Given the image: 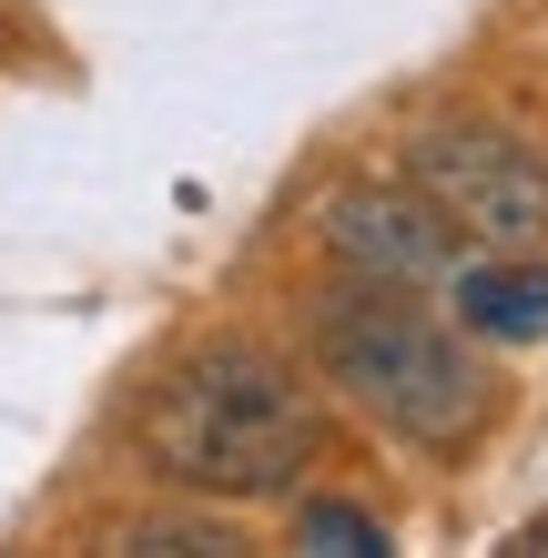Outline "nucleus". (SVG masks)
<instances>
[{"label": "nucleus", "instance_id": "4", "mask_svg": "<svg viewBox=\"0 0 548 558\" xmlns=\"http://www.w3.org/2000/svg\"><path fill=\"white\" fill-rule=\"evenodd\" d=\"M326 244L356 284H437L458 265V223H447L416 183H345L326 204Z\"/></svg>", "mask_w": 548, "mask_h": 558}, {"label": "nucleus", "instance_id": "2", "mask_svg": "<svg viewBox=\"0 0 548 558\" xmlns=\"http://www.w3.org/2000/svg\"><path fill=\"white\" fill-rule=\"evenodd\" d=\"M315 366H326V386H345L386 437H406L427 457L477 447L488 416H498V376L477 366L437 315L397 305V284H336V294H315Z\"/></svg>", "mask_w": 548, "mask_h": 558}, {"label": "nucleus", "instance_id": "7", "mask_svg": "<svg viewBox=\"0 0 548 558\" xmlns=\"http://www.w3.org/2000/svg\"><path fill=\"white\" fill-rule=\"evenodd\" d=\"M122 548H143V558H183V548H234V529H133V538H122Z\"/></svg>", "mask_w": 548, "mask_h": 558}, {"label": "nucleus", "instance_id": "3", "mask_svg": "<svg viewBox=\"0 0 548 558\" xmlns=\"http://www.w3.org/2000/svg\"><path fill=\"white\" fill-rule=\"evenodd\" d=\"M406 183L477 244H548V153L519 143L508 122H416Z\"/></svg>", "mask_w": 548, "mask_h": 558}, {"label": "nucleus", "instance_id": "5", "mask_svg": "<svg viewBox=\"0 0 548 558\" xmlns=\"http://www.w3.org/2000/svg\"><path fill=\"white\" fill-rule=\"evenodd\" d=\"M447 275H458V325L467 336H488V345H538L548 336V265H538V244H498V254L447 265Z\"/></svg>", "mask_w": 548, "mask_h": 558}, {"label": "nucleus", "instance_id": "6", "mask_svg": "<svg viewBox=\"0 0 548 558\" xmlns=\"http://www.w3.org/2000/svg\"><path fill=\"white\" fill-rule=\"evenodd\" d=\"M295 538L305 548H345V558H356V548H386V529H376L366 508H345V498H305L295 508Z\"/></svg>", "mask_w": 548, "mask_h": 558}, {"label": "nucleus", "instance_id": "1", "mask_svg": "<svg viewBox=\"0 0 548 558\" xmlns=\"http://www.w3.org/2000/svg\"><path fill=\"white\" fill-rule=\"evenodd\" d=\"M315 447H326V416L305 376L254 336L193 345L143 397V457L183 498H295Z\"/></svg>", "mask_w": 548, "mask_h": 558}]
</instances>
